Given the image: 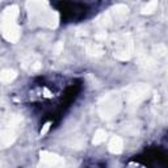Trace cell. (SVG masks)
I'll list each match as a JSON object with an SVG mask.
<instances>
[{
    "label": "cell",
    "mask_w": 168,
    "mask_h": 168,
    "mask_svg": "<svg viewBox=\"0 0 168 168\" xmlns=\"http://www.w3.org/2000/svg\"><path fill=\"white\" fill-rule=\"evenodd\" d=\"M15 76H16L15 71H9V70H7V71L0 72V82H11Z\"/></svg>",
    "instance_id": "cell-2"
},
{
    "label": "cell",
    "mask_w": 168,
    "mask_h": 168,
    "mask_svg": "<svg viewBox=\"0 0 168 168\" xmlns=\"http://www.w3.org/2000/svg\"><path fill=\"white\" fill-rule=\"evenodd\" d=\"M50 129V122H47V123H45V126H43V129L41 130V135H45L46 133H47V130Z\"/></svg>",
    "instance_id": "cell-4"
},
{
    "label": "cell",
    "mask_w": 168,
    "mask_h": 168,
    "mask_svg": "<svg viewBox=\"0 0 168 168\" xmlns=\"http://www.w3.org/2000/svg\"><path fill=\"white\" fill-rule=\"evenodd\" d=\"M105 138H107V133L103 131V130H99V131L96 133L95 138H93V143L95 144H99V143L103 142V141H105Z\"/></svg>",
    "instance_id": "cell-3"
},
{
    "label": "cell",
    "mask_w": 168,
    "mask_h": 168,
    "mask_svg": "<svg viewBox=\"0 0 168 168\" xmlns=\"http://www.w3.org/2000/svg\"><path fill=\"white\" fill-rule=\"evenodd\" d=\"M109 150L112 152H121L122 151V141L120 138H113L109 143Z\"/></svg>",
    "instance_id": "cell-1"
}]
</instances>
